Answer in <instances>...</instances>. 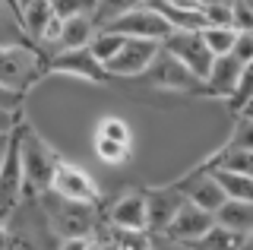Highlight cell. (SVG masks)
<instances>
[{"instance_id":"6da1fadb","label":"cell","mask_w":253,"mask_h":250,"mask_svg":"<svg viewBox=\"0 0 253 250\" xmlns=\"http://www.w3.org/2000/svg\"><path fill=\"white\" fill-rule=\"evenodd\" d=\"M19 143H22V168H26L29 200H38L44 193H51L54 177H57V168H60L63 159L32 127H26V124L19 127Z\"/></svg>"},{"instance_id":"7a4b0ae2","label":"cell","mask_w":253,"mask_h":250,"mask_svg":"<svg viewBox=\"0 0 253 250\" xmlns=\"http://www.w3.org/2000/svg\"><path fill=\"white\" fill-rule=\"evenodd\" d=\"M60 241L38 200H26L3 222V250H47V241Z\"/></svg>"},{"instance_id":"3957f363","label":"cell","mask_w":253,"mask_h":250,"mask_svg":"<svg viewBox=\"0 0 253 250\" xmlns=\"http://www.w3.org/2000/svg\"><path fill=\"white\" fill-rule=\"evenodd\" d=\"M51 70V57L32 48H3L0 51V89L3 95L26 98V92Z\"/></svg>"},{"instance_id":"277c9868","label":"cell","mask_w":253,"mask_h":250,"mask_svg":"<svg viewBox=\"0 0 253 250\" xmlns=\"http://www.w3.org/2000/svg\"><path fill=\"white\" fill-rule=\"evenodd\" d=\"M47 222H51L54 234L60 241L67 238H95L98 234V215H95V206H85V203H70L57 197V193H44L38 197Z\"/></svg>"},{"instance_id":"5b68a950","label":"cell","mask_w":253,"mask_h":250,"mask_svg":"<svg viewBox=\"0 0 253 250\" xmlns=\"http://www.w3.org/2000/svg\"><path fill=\"white\" fill-rule=\"evenodd\" d=\"M105 32H114V35H124V38H136V42H158L165 44L171 38L174 29L168 26V19L155 10L152 3H133L117 16Z\"/></svg>"},{"instance_id":"8992f818","label":"cell","mask_w":253,"mask_h":250,"mask_svg":"<svg viewBox=\"0 0 253 250\" xmlns=\"http://www.w3.org/2000/svg\"><path fill=\"white\" fill-rule=\"evenodd\" d=\"M22 127V124H19ZM0 193H3V209L0 218H10L22 203L29 200L26 190V168H22V143H19V130L3 143V159H0Z\"/></svg>"},{"instance_id":"52a82bcc","label":"cell","mask_w":253,"mask_h":250,"mask_svg":"<svg viewBox=\"0 0 253 250\" xmlns=\"http://www.w3.org/2000/svg\"><path fill=\"white\" fill-rule=\"evenodd\" d=\"M162 48L168 51L174 60H180L193 76H200L203 83L209 80L212 64H215V54L209 51L203 32H171V38L162 44Z\"/></svg>"},{"instance_id":"ba28073f","label":"cell","mask_w":253,"mask_h":250,"mask_svg":"<svg viewBox=\"0 0 253 250\" xmlns=\"http://www.w3.org/2000/svg\"><path fill=\"white\" fill-rule=\"evenodd\" d=\"M162 57V44L158 42H136V38H126L124 51L105 67L111 80H133V76H146L152 64Z\"/></svg>"},{"instance_id":"9c48e42d","label":"cell","mask_w":253,"mask_h":250,"mask_svg":"<svg viewBox=\"0 0 253 250\" xmlns=\"http://www.w3.org/2000/svg\"><path fill=\"white\" fill-rule=\"evenodd\" d=\"M105 222L111 228L121 231H142L149 234V203H146V190H124L117 193L114 203L108 206Z\"/></svg>"},{"instance_id":"30bf717a","label":"cell","mask_w":253,"mask_h":250,"mask_svg":"<svg viewBox=\"0 0 253 250\" xmlns=\"http://www.w3.org/2000/svg\"><path fill=\"white\" fill-rule=\"evenodd\" d=\"M177 190L184 193L187 203H193V206H200V209H206V212H212V215L228 203L225 190H221V184H218V177L212 174L209 168H203V165L196 171H190L184 181H177Z\"/></svg>"},{"instance_id":"8fae6325","label":"cell","mask_w":253,"mask_h":250,"mask_svg":"<svg viewBox=\"0 0 253 250\" xmlns=\"http://www.w3.org/2000/svg\"><path fill=\"white\" fill-rule=\"evenodd\" d=\"M51 193L70 200V203H85V206H98V184L92 181V174L79 165H70V162H60L57 177H54Z\"/></svg>"},{"instance_id":"7c38bea8","label":"cell","mask_w":253,"mask_h":250,"mask_svg":"<svg viewBox=\"0 0 253 250\" xmlns=\"http://www.w3.org/2000/svg\"><path fill=\"white\" fill-rule=\"evenodd\" d=\"M146 203H149V234H165L187 200L177 190V184H168V187H149Z\"/></svg>"},{"instance_id":"4fadbf2b","label":"cell","mask_w":253,"mask_h":250,"mask_svg":"<svg viewBox=\"0 0 253 250\" xmlns=\"http://www.w3.org/2000/svg\"><path fill=\"white\" fill-rule=\"evenodd\" d=\"M149 83L158 85V89H171V92H206V83L200 76H193L190 70L180 64V60H174L168 51L162 48V57L152 64L149 70Z\"/></svg>"},{"instance_id":"5bb4252c","label":"cell","mask_w":253,"mask_h":250,"mask_svg":"<svg viewBox=\"0 0 253 250\" xmlns=\"http://www.w3.org/2000/svg\"><path fill=\"white\" fill-rule=\"evenodd\" d=\"M215 228V215L206 212V209L193 206V203H184V209L177 212V218L171 222V228L165 231L171 241H177V244H196V241H203L206 234Z\"/></svg>"},{"instance_id":"9a60e30c","label":"cell","mask_w":253,"mask_h":250,"mask_svg":"<svg viewBox=\"0 0 253 250\" xmlns=\"http://www.w3.org/2000/svg\"><path fill=\"white\" fill-rule=\"evenodd\" d=\"M51 70H57V73H73V76H83V80L89 83H108V70L95 60V54L89 48L83 51H57L51 57Z\"/></svg>"},{"instance_id":"2e32d148","label":"cell","mask_w":253,"mask_h":250,"mask_svg":"<svg viewBox=\"0 0 253 250\" xmlns=\"http://www.w3.org/2000/svg\"><path fill=\"white\" fill-rule=\"evenodd\" d=\"M6 6H10V13L16 16V22L22 26V32L29 35V42L42 48L47 26H51V19L57 16V13H54V3L35 0V3H6Z\"/></svg>"},{"instance_id":"e0dca14e","label":"cell","mask_w":253,"mask_h":250,"mask_svg":"<svg viewBox=\"0 0 253 250\" xmlns=\"http://www.w3.org/2000/svg\"><path fill=\"white\" fill-rule=\"evenodd\" d=\"M241 73H244V64L234 57V54H228V57H215V64H212V73L209 80H206V95H215V98H231L237 83H241Z\"/></svg>"},{"instance_id":"ac0fdd59","label":"cell","mask_w":253,"mask_h":250,"mask_svg":"<svg viewBox=\"0 0 253 250\" xmlns=\"http://www.w3.org/2000/svg\"><path fill=\"white\" fill-rule=\"evenodd\" d=\"M152 6L168 19V26L174 32H203L206 29L200 3H180V0H174V3H152Z\"/></svg>"},{"instance_id":"d6986e66","label":"cell","mask_w":253,"mask_h":250,"mask_svg":"<svg viewBox=\"0 0 253 250\" xmlns=\"http://www.w3.org/2000/svg\"><path fill=\"white\" fill-rule=\"evenodd\" d=\"M95 38H98V29H95V22H92V13H85V16H76V19L63 22V38H60V48L57 51L92 48Z\"/></svg>"},{"instance_id":"ffe728a7","label":"cell","mask_w":253,"mask_h":250,"mask_svg":"<svg viewBox=\"0 0 253 250\" xmlns=\"http://www.w3.org/2000/svg\"><path fill=\"white\" fill-rule=\"evenodd\" d=\"M203 168H209V171H231V174H247V177H253V152L221 146L215 155H209V159L203 162Z\"/></svg>"},{"instance_id":"44dd1931","label":"cell","mask_w":253,"mask_h":250,"mask_svg":"<svg viewBox=\"0 0 253 250\" xmlns=\"http://www.w3.org/2000/svg\"><path fill=\"white\" fill-rule=\"evenodd\" d=\"M215 225L241 234V238H250L253 234V203H234L228 200L225 206L215 212Z\"/></svg>"},{"instance_id":"7402d4cb","label":"cell","mask_w":253,"mask_h":250,"mask_svg":"<svg viewBox=\"0 0 253 250\" xmlns=\"http://www.w3.org/2000/svg\"><path fill=\"white\" fill-rule=\"evenodd\" d=\"M218 177L221 190H225L228 200L234 203H253V177L247 174H231V171H212Z\"/></svg>"},{"instance_id":"603a6c76","label":"cell","mask_w":253,"mask_h":250,"mask_svg":"<svg viewBox=\"0 0 253 250\" xmlns=\"http://www.w3.org/2000/svg\"><path fill=\"white\" fill-rule=\"evenodd\" d=\"M244 241H247V238H241V234H234V231L215 225L203 241L190 244V250H244Z\"/></svg>"},{"instance_id":"cb8c5ba5","label":"cell","mask_w":253,"mask_h":250,"mask_svg":"<svg viewBox=\"0 0 253 250\" xmlns=\"http://www.w3.org/2000/svg\"><path fill=\"white\" fill-rule=\"evenodd\" d=\"M203 19L206 29H234V3H221V0H203Z\"/></svg>"},{"instance_id":"d4e9b609","label":"cell","mask_w":253,"mask_h":250,"mask_svg":"<svg viewBox=\"0 0 253 250\" xmlns=\"http://www.w3.org/2000/svg\"><path fill=\"white\" fill-rule=\"evenodd\" d=\"M228 108L241 117V114H247L250 108H253V64L244 67V73H241V83H237V89H234V95L228 98Z\"/></svg>"},{"instance_id":"484cf974","label":"cell","mask_w":253,"mask_h":250,"mask_svg":"<svg viewBox=\"0 0 253 250\" xmlns=\"http://www.w3.org/2000/svg\"><path fill=\"white\" fill-rule=\"evenodd\" d=\"M124 44H126V38L124 35H114V32H98V38L92 42V54H95V60H98L101 67H108L111 60L117 57V54L124 51Z\"/></svg>"},{"instance_id":"4316f807","label":"cell","mask_w":253,"mask_h":250,"mask_svg":"<svg viewBox=\"0 0 253 250\" xmlns=\"http://www.w3.org/2000/svg\"><path fill=\"white\" fill-rule=\"evenodd\" d=\"M203 38L215 57H228L237 44V29H203Z\"/></svg>"},{"instance_id":"83f0119b","label":"cell","mask_w":253,"mask_h":250,"mask_svg":"<svg viewBox=\"0 0 253 250\" xmlns=\"http://www.w3.org/2000/svg\"><path fill=\"white\" fill-rule=\"evenodd\" d=\"M98 139H111V143H121V146H130L133 136H130V127L121 117H101L98 121Z\"/></svg>"},{"instance_id":"f1b7e54d","label":"cell","mask_w":253,"mask_h":250,"mask_svg":"<svg viewBox=\"0 0 253 250\" xmlns=\"http://www.w3.org/2000/svg\"><path fill=\"white\" fill-rule=\"evenodd\" d=\"M225 146H231V149H247L253 152V114H241L231 130V139H228Z\"/></svg>"},{"instance_id":"f546056e","label":"cell","mask_w":253,"mask_h":250,"mask_svg":"<svg viewBox=\"0 0 253 250\" xmlns=\"http://www.w3.org/2000/svg\"><path fill=\"white\" fill-rule=\"evenodd\" d=\"M95 155H98L105 165H124V162L130 159V146H121V143H111V139L95 136Z\"/></svg>"},{"instance_id":"4dcf8cb0","label":"cell","mask_w":253,"mask_h":250,"mask_svg":"<svg viewBox=\"0 0 253 250\" xmlns=\"http://www.w3.org/2000/svg\"><path fill=\"white\" fill-rule=\"evenodd\" d=\"M234 57L241 60L244 67L253 64V32H237V44H234Z\"/></svg>"},{"instance_id":"1f68e13d","label":"cell","mask_w":253,"mask_h":250,"mask_svg":"<svg viewBox=\"0 0 253 250\" xmlns=\"http://www.w3.org/2000/svg\"><path fill=\"white\" fill-rule=\"evenodd\" d=\"M149 250H190V247H187V244H177V241H171L168 234H152Z\"/></svg>"},{"instance_id":"d6a6232c","label":"cell","mask_w":253,"mask_h":250,"mask_svg":"<svg viewBox=\"0 0 253 250\" xmlns=\"http://www.w3.org/2000/svg\"><path fill=\"white\" fill-rule=\"evenodd\" d=\"M89 244H92V238H67L57 244V250H89Z\"/></svg>"},{"instance_id":"836d02e7","label":"cell","mask_w":253,"mask_h":250,"mask_svg":"<svg viewBox=\"0 0 253 250\" xmlns=\"http://www.w3.org/2000/svg\"><path fill=\"white\" fill-rule=\"evenodd\" d=\"M89 250H105V247H101V241H98V238H92V244H89Z\"/></svg>"},{"instance_id":"e575fe53","label":"cell","mask_w":253,"mask_h":250,"mask_svg":"<svg viewBox=\"0 0 253 250\" xmlns=\"http://www.w3.org/2000/svg\"><path fill=\"white\" fill-rule=\"evenodd\" d=\"M244 250H253V234H250L247 241H244Z\"/></svg>"},{"instance_id":"d590c367","label":"cell","mask_w":253,"mask_h":250,"mask_svg":"<svg viewBox=\"0 0 253 250\" xmlns=\"http://www.w3.org/2000/svg\"><path fill=\"white\" fill-rule=\"evenodd\" d=\"M247 114H253V108H250V111H247Z\"/></svg>"}]
</instances>
